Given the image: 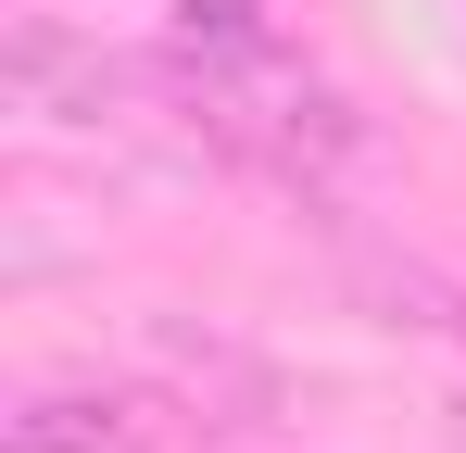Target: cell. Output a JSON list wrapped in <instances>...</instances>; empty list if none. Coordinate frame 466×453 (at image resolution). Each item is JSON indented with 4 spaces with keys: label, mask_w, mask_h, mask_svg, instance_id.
<instances>
[{
    "label": "cell",
    "mask_w": 466,
    "mask_h": 453,
    "mask_svg": "<svg viewBox=\"0 0 466 453\" xmlns=\"http://www.w3.org/2000/svg\"><path fill=\"white\" fill-rule=\"evenodd\" d=\"M0 453H152V390H101V378H51L0 416Z\"/></svg>",
    "instance_id": "6da1fadb"
}]
</instances>
